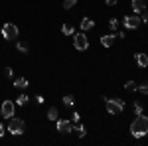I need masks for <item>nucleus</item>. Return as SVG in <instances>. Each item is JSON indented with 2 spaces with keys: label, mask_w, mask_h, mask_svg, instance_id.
<instances>
[{
  "label": "nucleus",
  "mask_w": 148,
  "mask_h": 146,
  "mask_svg": "<svg viewBox=\"0 0 148 146\" xmlns=\"http://www.w3.org/2000/svg\"><path fill=\"white\" fill-rule=\"evenodd\" d=\"M26 103H28V95H20V97L16 99V105H18V107H24Z\"/></svg>",
  "instance_id": "nucleus-17"
},
{
  "label": "nucleus",
  "mask_w": 148,
  "mask_h": 146,
  "mask_svg": "<svg viewBox=\"0 0 148 146\" xmlns=\"http://www.w3.org/2000/svg\"><path fill=\"white\" fill-rule=\"evenodd\" d=\"M125 89H128V91H136V83H134V81H126Z\"/></svg>",
  "instance_id": "nucleus-22"
},
{
  "label": "nucleus",
  "mask_w": 148,
  "mask_h": 146,
  "mask_svg": "<svg viewBox=\"0 0 148 146\" xmlns=\"http://www.w3.org/2000/svg\"><path fill=\"white\" fill-rule=\"evenodd\" d=\"M75 4H77V0H63V8H65V10H69V8H73Z\"/></svg>",
  "instance_id": "nucleus-20"
},
{
  "label": "nucleus",
  "mask_w": 148,
  "mask_h": 146,
  "mask_svg": "<svg viewBox=\"0 0 148 146\" xmlns=\"http://www.w3.org/2000/svg\"><path fill=\"white\" fill-rule=\"evenodd\" d=\"M14 87H18V89H26V87H28V79H26V77H16V79H14Z\"/></svg>",
  "instance_id": "nucleus-12"
},
{
  "label": "nucleus",
  "mask_w": 148,
  "mask_h": 146,
  "mask_svg": "<svg viewBox=\"0 0 148 146\" xmlns=\"http://www.w3.org/2000/svg\"><path fill=\"white\" fill-rule=\"evenodd\" d=\"M73 123H79V112H73Z\"/></svg>",
  "instance_id": "nucleus-27"
},
{
  "label": "nucleus",
  "mask_w": 148,
  "mask_h": 146,
  "mask_svg": "<svg viewBox=\"0 0 148 146\" xmlns=\"http://www.w3.org/2000/svg\"><path fill=\"white\" fill-rule=\"evenodd\" d=\"M116 26H119L116 18H111V20H109V28H111V30H116Z\"/></svg>",
  "instance_id": "nucleus-24"
},
{
  "label": "nucleus",
  "mask_w": 148,
  "mask_h": 146,
  "mask_svg": "<svg viewBox=\"0 0 148 146\" xmlns=\"http://www.w3.org/2000/svg\"><path fill=\"white\" fill-rule=\"evenodd\" d=\"M140 14H142V18H140V20H142L144 24H148V12L144 10V12H140Z\"/></svg>",
  "instance_id": "nucleus-25"
},
{
  "label": "nucleus",
  "mask_w": 148,
  "mask_h": 146,
  "mask_svg": "<svg viewBox=\"0 0 148 146\" xmlns=\"http://www.w3.org/2000/svg\"><path fill=\"white\" fill-rule=\"evenodd\" d=\"M56 123H57V132H61V134H69L73 130V124L69 121H65V119H57Z\"/></svg>",
  "instance_id": "nucleus-8"
},
{
  "label": "nucleus",
  "mask_w": 148,
  "mask_h": 146,
  "mask_svg": "<svg viewBox=\"0 0 148 146\" xmlns=\"http://www.w3.org/2000/svg\"><path fill=\"white\" fill-rule=\"evenodd\" d=\"M47 119H49V121H57V119H59V117H57V109H56V107H51V109L47 111Z\"/></svg>",
  "instance_id": "nucleus-16"
},
{
  "label": "nucleus",
  "mask_w": 148,
  "mask_h": 146,
  "mask_svg": "<svg viewBox=\"0 0 148 146\" xmlns=\"http://www.w3.org/2000/svg\"><path fill=\"white\" fill-rule=\"evenodd\" d=\"M16 47H18L22 53H26V51H28V45L24 44V42H16Z\"/></svg>",
  "instance_id": "nucleus-21"
},
{
  "label": "nucleus",
  "mask_w": 148,
  "mask_h": 146,
  "mask_svg": "<svg viewBox=\"0 0 148 146\" xmlns=\"http://www.w3.org/2000/svg\"><path fill=\"white\" fill-rule=\"evenodd\" d=\"M142 24V20H140V16H125V28L126 30H136L138 26Z\"/></svg>",
  "instance_id": "nucleus-6"
},
{
  "label": "nucleus",
  "mask_w": 148,
  "mask_h": 146,
  "mask_svg": "<svg viewBox=\"0 0 148 146\" xmlns=\"http://www.w3.org/2000/svg\"><path fill=\"white\" fill-rule=\"evenodd\" d=\"M14 101H4L2 103V107H0V112H2V117H6V119H12L14 117Z\"/></svg>",
  "instance_id": "nucleus-7"
},
{
  "label": "nucleus",
  "mask_w": 148,
  "mask_h": 146,
  "mask_svg": "<svg viewBox=\"0 0 148 146\" xmlns=\"http://www.w3.org/2000/svg\"><path fill=\"white\" fill-rule=\"evenodd\" d=\"M132 109H134V112H136V114H142V105H140L138 101L132 105Z\"/></svg>",
  "instance_id": "nucleus-23"
},
{
  "label": "nucleus",
  "mask_w": 148,
  "mask_h": 146,
  "mask_svg": "<svg viewBox=\"0 0 148 146\" xmlns=\"http://www.w3.org/2000/svg\"><path fill=\"white\" fill-rule=\"evenodd\" d=\"M134 61H136L138 65L144 69L148 65V56H146V53H134Z\"/></svg>",
  "instance_id": "nucleus-10"
},
{
  "label": "nucleus",
  "mask_w": 148,
  "mask_h": 146,
  "mask_svg": "<svg viewBox=\"0 0 148 146\" xmlns=\"http://www.w3.org/2000/svg\"><path fill=\"white\" fill-rule=\"evenodd\" d=\"M4 73H6V77H12V69L10 67H6V71H4Z\"/></svg>",
  "instance_id": "nucleus-29"
},
{
  "label": "nucleus",
  "mask_w": 148,
  "mask_h": 146,
  "mask_svg": "<svg viewBox=\"0 0 148 146\" xmlns=\"http://www.w3.org/2000/svg\"><path fill=\"white\" fill-rule=\"evenodd\" d=\"M105 2H107V6H114L116 4V0H105Z\"/></svg>",
  "instance_id": "nucleus-28"
},
{
  "label": "nucleus",
  "mask_w": 148,
  "mask_h": 146,
  "mask_svg": "<svg viewBox=\"0 0 148 146\" xmlns=\"http://www.w3.org/2000/svg\"><path fill=\"white\" fill-rule=\"evenodd\" d=\"M18 34H20V30H18V26H16V24L6 22L4 26H2V36H4V40H16Z\"/></svg>",
  "instance_id": "nucleus-4"
},
{
  "label": "nucleus",
  "mask_w": 148,
  "mask_h": 146,
  "mask_svg": "<svg viewBox=\"0 0 148 146\" xmlns=\"http://www.w3.org/2000/svg\"><path fill=\"white\" fill-rule=\"evenodd\" d=\"M24 128H26V124H24L22 119H14V117L10 119V123H8V130H10L14 136L24 134Z\"/></svg>",
  "instance_id": "nucleus-3"
},
{
  "label": "nucleus",
  "mask_w": 148,
  "mask_h": 146,
  "mask_svg": "<svg viewBox=\"0 0 148 146\" xmlns=\"http://www.w3.org/2000/svg\"><path fill=\"white\" fill-rule=\"evenodd\" d=\"M2 136H4V126L0 124V138H2Z\"/></svg>",
  "instance_id": "nucleus-30"
},
{
  "label": "nucleus",
  "mask_w": 148,
  "mask_h": 146,
  "mask_svg": "<svg viewBox=\"0 0 148 146\" xmlns=\"http://www.w3.org/2000/svg\"><path fill=\"white\" fill-rule=\"evenodd\" d=\"M73 45H75V49L85 51V49L89 47V40H87V36H85V34H73Z\"/></svg>",
  "instance_id": "nucleus-5"
},
{
  "label": "nucleus",
  "mask_w": 148,
  "mask_h": 146,
  "mask_svg": "<svg viewBox=\"0 0 148 146\" xmlns=\"http://www.w3.org/2000/svg\"><path fill=\"white\" fill-rule=\"evenodd\" d=\"M36 103H38V105H42V103H44V97H42V95H38V97H36Z\"/></svg>",
  "instance_id": "nucleus-26"
},
{
  "label": "nucleus",
  "mask_w": 148,
  "mask_h": 146,
  "mask_svg": "<svg viewBox=\"0 0 148 146\" xmlns=\"http://www.w3.org/2000/svg\"><path fill=\"white\" fill-rule=\"evenodd\" d=\"M73 130H75V132H77V134H79L81 138H83V136L87 134V130H85V126H83V124H79V123H75V126H73Z\"/></svg>",
  "instance_id": "nucleus-15"
},
{
  "label": "nucleus",
  "mask_w": 148,
  "mask_h": 146,
  "mask_svg": "<svg viewBox=\"0 0 148 146\" xmlns=\"http://www.w3.org/2000/svg\"><path fill=\"white\" fill-rule=\"evenodd\" d=\"M132 10H134V14L144 12L146 10V0H132Z\"/></svg>",
  "instance_id": "nucleus-9"
},
{
  "label": "nucleus",
  "mask_w": 148,
  "mask_h": 146,
  "mask_svg": "<svg viewBox=\"0 0 148 146\" xmlns=\"http://www.w3.org/2000/svg\"><path fill=\"white\" fill-rule=\"evenodd\" d=\"M136 91H140L142 95H148V81H144L142 85H138V87H136Z\"/></svg>",
  "instance_id": "nucleus-18"
},
{
  "label": "nucleus",
  "mask_w": 148,
  "mask_h": 146,
  "mask_svg": "<svg viewBox=\"0 0 148 146\" xmlns=\"http://www.w3.org/2000/svg\"><path fill=\"white\" fill-rule=\"evenodd\" d=\"M105 105H107V111L111 114H121L125 111V101L123 99H105Z\"/></svg>",
  "instance_id": "nucleus-2"
},
{
  "label": "nucleus",
  "mask_w": 148,
  "mask_h": 146,
  "mask_svg": "<svg viewBox=\"0 0 148 146\" xmlns=\"http://www.w3.org/2000/svg\"><path fill=\"white\" fill-rule=\"evenodd\" d=\"M73 97H71V95H65V97H63V105H65V107H73Z\"/></svg>",
  "instance_id": "nucleus-19"
},
{
  "label": "nucleus",
  "mask_w": 148,
  "mask_h": 146,
  "mask_svg": "<svg viewBox=\"0 0 148 146\" xmlns=\"http://www.w3.org/2000/svg\"><path fill=\"white\" fill-rule=\"evenodd\" d=\"M93 26H95V22H93L91 18H87V16H85V18H83V22H81V30H83V32H87V30H91Z\"/></svg>",
  "instance_id": "nucleus-11"
},
{
  "label": "nucleus",
  "mask_w": 148,
  "mask_h": 146,
  "mask_svg": "<svg viewBox=\"0 0 148 146\" xmlns=\"http://www.w3.org/2000/svg\"><path fill=\"white\" fill-rule=\"evenodd\" d=\"M113 42H114V36L113 34H107V36H103V38H101V44L105 45V47H111Z\"/></svg>",
  "instance_id": "nucleus-13"
},
{
  "label": "nucleus",
  "mask_w": 148,
  "mask_h": 146,
  "mask_svg": "<svg viewBox=\"0 0 148 146\" xmlns=\"http://www.w3.org/2000/svg\"><path fill=\"white\" fill-rule=\"evenodd\" d=\"M130 132L134 138H142V136L148 134V117L144 114H136V119L130 124Z\"/></svg>",
  "instance_id": "nucleus-1"
},
{
  "label": "nucleus",
  "mask_w": 148,
  "mask_h": 146,
  "mask_svg": "<svg viewBox=\"0 0 148 146\" xmlns=\"http://www.w3.org/2000/svg\"><path fill=\"white\" fill-rule=\"evenodd\" d=\"M61 32H63L65 36H73V34H75V28H73V24H63Z\"/></svg>",
  "instance_id": "nucleus-14"
}]
</instances>
